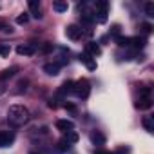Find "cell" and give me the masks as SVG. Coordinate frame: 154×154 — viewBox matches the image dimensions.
<instances>
[{
    "instance_id": "6da1fadb",
    "label": "cell",
    "mask_w": 154,
    "mask_h": 154,
    "mask_svg": "<svg viewBox=\"0 0 154 154\" xmlns=\"http://www.w3.org/2000/svg\"><path fill=\"white\" fill-rule=\"evenodd\" d=\"M8 120H9L11 125L20 127V125L27 123V120H29V109L24 107V105H11L8 109Z\"/></svg>"
},
{
    "instance_id": "7a4b0ae2",
    "label": "cell",
    "mask_w": 154,
    "mask_h": 154,
    "mask_svg": "<svg viewBox=\"0 0 154 154\" xmlns=\"http://www.w3.org/2000/svg\"><path fill=\"white\" fill-rule=\"evenodd\" d=\"M72 93L78 96V98H87V96H89V93H91V85H89V82H87V80H80V82H76V84H74Z\"/></svg>"
},
{
    "instance_id": "3957f363",
    "label": "cell",
    "mask_w": 154,
    "mask_h": 154,
    "mask_svg": "<svg viewBox=\"0 0 154 154\" xmlns=\"http://www.w3.org/2000/svg\"><path fill=\"white\" fill-rule=\"evenodd\" d=\"M107 11H109V2H105V0H100V2H96V15H98V22H105L107 20ZM94 15V18H96Z\"/></svg>"
},
{
    "instance_id": "277c9868",
    "label": "cell",
    "mask_w": 154,
    "mask_h": 154,
    "mask_svg": "<svg viewBox=\"0 0 154 154\" xmlns=\"http://www.w3.org/2000/svg\"><path fill=\"white\" fill-rule=\"evenodd\" d=\"M65 35H67V38H71V40H80V38H82V35H84V31H82V27H80V26L71 24V26H67Z\"/></svg>"
},
{
    "instance_id": "5b68a950",
    "label": "cell",
    "mask_w": 154,
    "mask_h": 154,
    "mask_svg": "<svg viewBox=\"0 0 154 154\" xmlns=\"http://www.w3.org/2000/svg\"><path fill=\"white\" fill-rule=\"evenodd\" d=\"M15 141V134L9 131H0V147H9Z\"/></svg>"
},
{
    "instance_id": "8992f818",
    "label": "cell",
    "mask_w": 154,
    "mask_h": 154,
    "mask_svg": "<svg viewBox=\"0 0 154 154\" xmlns=\"http://www.w3.org/2000/svg\"><path fill=\"white\" fill-rule=\"evenodd\" d=\"M17 53L22 54V56H31V54L36 53V47L33 44H24V45H18L17 47Z\"/></svg>"
},
{
    "instance_id": "52a82bcc",
    "label": "cell",
    "mask_w": 154,
    "mask_h": 154,
    "mask_svg": "<svg viewBox=\"0 0 154 154\" xmlns=\"http://www.w3.org/2000/svg\"><path fill=\"white\" fill-rule=\"evenodd\" d=\"M56 127H58V131H62V132H72V131H74V123H72L71 120H58V122H56Z\"/></svg>"
},
{
    "instance_id": "ba28073f",
    "label": "cell",
    "mask_w": 154,
    "mask_h": 154,
    "mask_svg": "<svg viewBox=\"0 0 154 154\" xmlns=\"http://www.w3.org/2000/svg\"><path fill=\"white\" fill-rule=\"evenodd\" d=\"M80 62H84L85 65H87V69H96V62L93 60V56L89 54V53H84V54H80Z\"/></svg>"
},
{
    "instance_id": "9c48e42d",
    "label": "cell",
    "mask_w": 154,
    "mask_h": 154,
    "mask_svg": "<svg viewBox=\"0 0 154 154\" xmlns=\"http://www.w3.org/2000/svg\"><path fill=\"white\" fill-rule=\"evenodd\" d=\"M44 71L49 74V76H56L60 72V63H45L44 65Z\"/></svg>"
},
{
    "instance_id": "30bf717a",
    "label": "cell",
    "mask_w": 154,
    "mask_h": 154,
    "mask_svg": "<svg viewBox=\"0 0 154 154\" xmlns=\"http://www.w3.org/2000/svg\"><path fill=\"white\" fill-rule=\"evenodd\" d=\"M150 105H152V102H150V98H149V96H147V98H140V100L136 102V109H140V111L150 109Z\"/></svg>"
},
{
    "instance_id": "8fae6325",
    "label": "cell",
    "mask_w": 154,
    "mask_h": 154,
    "mask_svg": "<svg viewBox=\"0 0 154 154\" xmlns=\"http://www.w3.org/2000/svg\"><path fill=\"white\" fill-rule=\"evenodd\" d=\"M29 9H31V13H33L35 18H42V15H40V6H38L36 0H31V2H29Z\"/></svg>"
},
{
    "instance_id": "7c38bea8",
    "label": "cell",
    "mask_w": 154,
    "mask_h": 154,
    "mask_svg": "<svg viewBox=\"0 0 154 154\" xmlns=\"http://www.w3.org/2000/svg\"><path fill=\"white\" fill-rule=\"evenodd\" d=\"M87 53H89L91 56H98V54L102 53V49H100V45H98V44L91 42V44H87Z\"/></svg>"
},
{
    "instance_id": "4fadbf2b",
    "label": "cell",
    "mask_w": 154,
    "mask_h": 154,
    "mask_svg": "<svg viewBox=\"0 0 154 154\" xmlns=\"http://www.w3.org/2000/svg\"><path fill=\"white\" fill-rule=\"evenodd\" d=\"M72 89H74V82L67 80V82L60 87V94H71V93H72Z\"/></svg>"
},
{
    "instance_id": "5bb4252c",
    "label": "cell",
    "mask_w": 154,
    "mask_h": 154,
    "mask_svg": "<svg viewBox=\"0 0 154 154\" xmlns=\"http://www.w3.org/2000/svg\"><path fill=\"white\" fill-rule=\"evenodd\" d=\"M91 140H93L94 145H103V143H105V136H103L102 132H98V131L91 134Z\"/></svg>"
},
{
    "instance_id": "9a60e30c",
    "label": "cell",
    "mask_w": 154,
    "mask_h": 154,
    "mask_svg": "<svg viewBox=\"0 0 154 154\" xmlns=\"http://www.w3.org/2000/svg\"><path fill=\"white\" fill-rule=\"evenodd\" d=\"M147 44V40L143 38V36H134V38H131V45H134V47H143Z\"/></svg>"
},
{
    "instance_id": "2e32d148",
    "label": "cell",
    "mask_w": 154,
    "mask_h": 154,
    "mask_svg": "<svg viewBox=\"0 0 154 154\" xmlns=\"http://www.w3.org/2000/svg\"><path fill=\"white\" fill-rule=\"evenodd\" d=\"M116 42H118L120 47H131V38L129 36H118Z\"/></svg>"
},
{
    "instance_id": "e0dca14e",
    "label": "cell",
    "mask_w": 154,
    "mask_h": 154,
    "mask_svg": "<svg viewBox=\"0 0 154 154\" xmlns=\"http://www.w3.org/2000/svg\"><path fill=\"white\" fill-rule=\"evenodd\" d=\"M143 127H145V131H149V132H152V131H154V122H152V118H150V116H147V118L143 120Z\"/></svg>"
},
{
    "instance_id": "ac0fdd59",
    "label": "cell",
    "mask_w": 154,
    "mask_h": 154,
    "mask_svg": "<svg viewBox=\"0 0 154 154\" xmlns=\"http://www.w3.org/2000/svg\"><path fill=\"white\" fill-rule=\"evenodd\" d=\"M69 149V141L67 140H60L58 145H56V152H65Z\"/></svg>"
},
{
    "instance_id": "d6986e66",
    "label": "cell",
    "mask_w": 154,
    "mask_h": 154,
    "mask_svg": "<svg viewBox=\"0 0 154 154\" xmlns=\"http://www.w3.org/2000/svg\"><path fill=\"white\" fill-rule=\"evenodd\" d=\"M53 9H54V11H58V13L67 11V2H54V4H53Z\"/></svg>"
},
{
    "instance_id": "ffe728a7",
    "label": "cell",
    "mask_w": 154,
    "mask_h": 154,
    "mask_svg": "<svg viewBox=\"0 0 154 154\" xmlns=\"http://www.w3.org/2000/svg\"><path fill=\"white\" fill-rule=\"evenodd\" d=\"M0 31H2V33H13V27L9 26V24H6V22H2V20H0Z\"/></svg>"
},
{
    "instance_id": "44dd1931",
    "label": "cell",
    "mask_w": 154,
    "mask_h": 154,
    "mask_svg": "<svg viewBox=\"0 0 154 154\" xmlns=\"http://www.w3.org/2000/svg\"><path fill=\"white\" fill-rule=\"evenodd\" d=\"M145 13H147V17H154V4L152 2L145 4Z\"/></svg>"
},
{
    "instance_id": "7402d4cb",
    "label": "cell",
    "mask_w": 154,
    "mask_h": 154,
    "mask_svg": "<svg viewBox=\"0 0 154 154\" xmlns=\"http://www.w3.org/2000/svg\"><path fill=\"white\" fill-rule=\"evenodd\" d=\"M15 71H17V67H13V69H8V71H4L2 74H0V78H11V76L15 74Z\"/></svg>"
},
{
    "instance_id": "603a6c76",
    "label": "cell",
    "mask_w": 154,
    "mask_h": 154,
    "mask_svg": "<svg viewBox=\"0 0 154 154\" xmlns=\"http://www.w3.org/2000/svg\"><path fill=\"white\" fill-rule=\"evenodd\" d=\"M17 22H18V24H27V22H29V13H22V15L17 18Z\"/></svg>"
},
{
    "instance_id": "cb8c5ba5",
    "label": "cell",
    "mask_w": 154,
    "mask_h": 154,
    "mask_svg": "<svg viewBox=\"0 0 154 154\" xmlns=\"http://www.w3.org/2000/svg\"><path fill=\"white\" fill-rule=\"evenodd\" d=\"M69 143H74V141H78V134H76V132H69V136L65 138Z\"/></svg>"
},
{
    "instance_id": "d4e9b609",
    "label": "cell",
    "mask_w": 154,
    "mask_h": 154,
    "mask_svg": "<svg viewBox=\"0 0 154 154\" xmlns=\"http://www.w3.org/2000/svg\"><path fill=\"white\" fill-rule=\"evenodd\" d=\"M141 31H143V33H145V35H149V33H150V31H152V26H150V24H147V22H145V24H141Z\"/></svg>"
},
{
    "instance_id": "484cf974",
    "label": "cell",
    "mask_w": 154,
    "mask_h": 154,
    "mask_svg": "<svg viewBox=\"0 0 154 154\" xmlns=\"http://www.w3.org/2000/svg\"><path fill=\"white\" fill-rule=\"evenodd\" d=\"M9 45H0V54H2V56H8L9 54Z\"/></svg>"
},
{
    "instance_id": "4316f807",
    "label": "cell",
    "mask_w": 154,
    "mask_h": 154,
    "mask_svg": "<svg viewBox=\"0 0 154 154\" xmlns=\"http://www.w3.org/2000/svg\"><path fill=\"white\" fill-rule=\"evenodd\" d=\"M51 49H53V45H51V44H45V45L42 47V51H44V53H49Z\"/></svg>"
},
{
    "instance_id": "83f0119b",
    "label": "cell",
    "mask_w": 154,
    "mask_h": 154,
    "mask_svg": "<svg viewBox=\"0 0 154 154\" xmlns=\"http://www.w3.org/2000/svg\"><path fill=\"white\" fill-rule=\"evenodd\" d=\"M112 33L118 35V33H120V26H114V27H112Z\"/></svg>"
},
{
    "instance_id": "f1b7e54d",
    "label": "cell",
    "mask_w": 154,
    "mask_h": 154,
    "mask_svg": "<svg viewBox=\"0 0 154 154\" xmlns=\"http://www.w3.org/2000/svg\"><path fill=\"white\" fill-rule=\"evenodd\" d=\"M65 107H67V109H69V111H74V105H72V103H67V105H65Z\"/></svg>"
},
{
    "instance_id": "f546056e",
    "label": "cell",
    "mask_w": 154,
    "mask_h": 154,
    "mask_svg": "<svg viewBox=\"0 0 154 154\" xmlns=\"http://www.w3.org/2000/svg\"><path fill=\"white\" fill-rule=\"evenodd\" d=\"M94 154H111V152H107V150H96Z\"/></svg>"
}]
</instances>
